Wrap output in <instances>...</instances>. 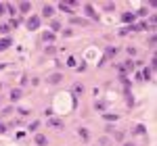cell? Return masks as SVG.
<instances>
[{"label":"cell","mask_w":157,"mask_h":146,"mask_svg":"<svg viewBox=\"0 0 157 146\" xmlns=\"http://www.w3.org/2000/svg\"><path fill=\"white\" fill-rule=\"evenodd\" d=\"M134 19H136V15H134V13H128V10H126V13L121 15V21H124V23H128V25H132V23H134Z\"/></svg>","instance_id":"1"},{"label":"cell","mask_w":157,"mask_h":146,"mask_svg":"<svg viewBox=\"0 0 157 146\" xmlns=\"http://www.w3.org/2000/svg\"><path fill=\"white\" fill-rule=\"evenodd\" d=\"M11 44H13V38H11V36H4V38L0 40V52H2V50H6Z\"/></svg>","instance_id":"2"},{"label":"cell","mask_w":157,"mask_h":146,"mask_svg":"<svg viewBox=\"0 0 157 146\" xmlns=\"http://www.w3.org/2000/svg\"><path fill=\"white\" fill-rule=\"evenodd\" d=\"M38 27H40V17H32V19L27 21V29L34 31V29H38Z\"/></svg>","instance_id":"3"},{"label":"cell","mask_w":157,"mask_h":146,"mask_svg":"<svg viewBox=\"0 0 157 146\" xmlns=\"http://www.w3.org/2000/svg\"><path fill=\"white\" fill-rule=\"evenodd\" d=\"M52 13H55V8H52V6H48V4H44V6H42V17H52Z\"/></svg>","instance_id":"4"},{"label":"cell","mask_w":157,"mask_h":146,"mask_svg":"<svg viewBox=\"0 0 157 146\" xmlns=\"http://www.w3.org/2000/svg\"><path fill=\"white\" fill-rule=\"evenodd\" d=\"M84 10H86V13H88V17H92V19H94V21H96V19H99V15H96V13H94V8H92V6H90V4H84Z\"/></svg>","instance_id":"5"},{"label":"cell","mask_w":157,"mask_h":146,"mask_svg":"<svg viewBox=\"0 0 157 146\" xmlns=\"http://www.w3.org/2000/svg\"><path fill=\"white\" fill-rule=\"evenodd\" d=\"M42 40H44L46 44H50V42H55V34H52V31H44V36H42Z\"/></svg>","instance_id":"6"},{"label":"cell","mask_w":157,"mask_h":146,"mask_svg":"<svg viewBox=\"0 0 157 146\" xmlns=\"http://www.w3.org/2000/svg\"><path fill=\"white\" fill-rule=\"evenodd\" d=\"M30 8H32L30 2H19V10H21V13H30Z\"/></svg>","instance_id":"7"},{"label":"cell","mask_w":157,"mask_h":146,"mask_svg":"<svg viewBox=\"0 0 157 146\" xmlns=\"http://www.w3.org/2000/svg\"><path fill=\"white\" fill-rule=\"evenodd\" d=\"M130 29H134V31H140V29H147V23H132V25H130Z\"/></svg>","instance_id":"8"},{"label":"cell","mask_w":157,"mask_h":146,"mask_svg":"<svg viewBox=\"0 0 157 146\" xmlns=\"http://www.w3.org/2000/svg\"><path fill=\"white\" fill-rule=\"evenodd\" d=\"M46 142H48V140H46V136H42V134L36 136V144H38V146H46Z\"/></svg>","instance_id":"9"},{"label":"cell","mask_w":157,"mask_h":146,"mask_svg":"<svg viewBox=\"0 0 157 146\" xmlns=\"http://www.w3.org/2000/svg\"><path fill=\"white\" fill-rule=\"evenodd\" d=\"M59 8L65 10V13H71V4L69 2H59Z\"/></svg>","instance_id":"10"},{"label":"cell","mask_w":157,"mask_h":146,"mask_svg":"<svg viewBox=\"0 0 157 146\" xmlns=\"http://www.w3.org/2000/svg\"><path fill=\"white\" fill-rule=\"evenodd\" d=\"M48 125H50V127H63V121H61V119H50Z\"/></svg>","instance_id":"11"},{"label":"cell","mask_w":157,"mask_h":146,"mask_svg":"<svg viewBox=\"0 0 157 146\" xmlns=\"http://www.w3.org/2000/svg\"><path fill=\"white\" fill-rule=\"evenodd\" d=\"M78 134H80V136H82V138H84V140H86V142L90 140V134H88V130H84V127H80V130H78Z\"/></svg>","instance_id":"12"},{"label":"cell","mask_w":157,"mask_h":146,"mask_svg":"<svg viewBox=\"0 0 157 146\" xmlns=\"http://www.w3.org/2000/svg\"><path fill=\"white\" fill-rule=\"evenodd\" d=\"M21 96H23V92H21V90H13V92H11V100H19Z\"/></svg>","instance_id":"13"},{"label":"cell","mask_w":157,"mask_h":146,"mask_svg":"<svg viewBox=\"0 0 157 146\" xmlns=\"http://www.w3.org/2000/svg\"><path fill=\"white\" fill-rule=\"evenodd\" d=\"M50 29H52V34H55V31H59V29H63V25H61L59 21H52V23H50Z\"/></svg>","instance_id":"14"},{"label":"cell","mask_w":157,"mask_h":146,"mask_svg":"<svg viewBox=\"0 0 157 146\" xmlns=\"http://www.w3.org/2000/svg\"><path fill=\"white\" fill-rule=\"evenodd\" d=\"M48 82H50V84H57V82H61V73H55V75H50V77H48Z\"/></svg>","instance_id":"15"},{"label":"cell","mask_w":157,"mask_h":146,"mask_svg":"<svg viewBox=\"0 0 157 146\" xmlns=\"http://www.w3.org/2000/svg\"><path fill=\"white\" fill-rule=\"evenodd\" d=\"M11 113H13V106H8V109H2V111H0V117H8Z\"/></svg>","instance_id":"16"},{"label":"cell","mask_w":157,"mask_h":146,"mask_svg":"<svg viewBox=\"0 0 157 146\" xmlns=\"http://www.w3.org/2000/svg\"><path fill=\"white\" fill-rule=\"evenodd\" d=\"M6 13H8V15H11V17H13V15H15V13H17V8H15V6H13V4H6Z\"/></svg>","instance_id":"17"},{"label":"cell","mask_w":157,"mask_h":146,"mask_svg":"<svg viewBox=\"0 0 157 146\" xmlns=\"http://www.w3.org/2000/svg\"><path fill=\"white\" fill-rule=\"evenodd\" d=\"M38 127H40V121H32L30 123V132H36Z\"/></svg>","instance_id":"18"},{"label":"cell","mask_w":157,"mask_h":146,"mask_svg":"<svg viewBox=\"0 0 157 146\" xmlns=\"http://www.w3.org/2000/svg\"><path fill=\"white\" fill-rule=\"evenodd\" d=\"M103 8H105V10H113V8H115V4H113V2H105V4H103Z\"/></svg>","instance_id":"19"},{"label":"cell","mask_w":157,"mask_h":146,"mask_svg":"<svg viewBox=\"0 0 157 146\" xmlns=\"http://www.w3.org/2000/svg\"><path fill=\"white\" fill-rule=\"evenodd\" d=\"M8 29H11V25H8V23H0V31H2V34H6Z\"/></svg>","instance_id":"20"},{"label":"cell","mask_w":157,"mask_h":146,"mask_svg":"<svg viewBox=\"0 0 157 146\" xmlns=\"http://www.w3.org/2000/svg\"><path fill=\"white\" fill-rule=\"evenodd\" d=\"M105 119H107V121H118L119 115H105Z\"/></svg>","instance_id":"21"},{"label":"cell","mask_w":157,"mask_h":146,"mask_svg":"<svg viewBox=\"0 0 157 146\" xmlns=\"http://www.w3.org/2000/svg\"><path fill=\"white\" fill-rule=\"evenodd\" d=\"M71 23H74V25H86V21H84V19H71Z\"/></svg>","instance_id":"22"},{"label":"cell","mask_w":157,"mask_h":146,"mask_svg":"<svg viewBox=\"0 0 157 146\" xmlns=\"http://www.w3.org/2000/svg\"><path fill=\"white\" fill-rule=\"evenodd\" d=\"M101 144H103V146H107V144H111V140H109L107 136H103V138H101Z\"/></svg>","instance_id":"23"},{"label":"cell","mask_w":157,"mask_h":146,"mask_svg":"<svg viewBox=\"0 0 157 146\" xmlns=\"http://www.w3.org/2000/svg\"><path fill=\"white\" fill-rule=\"evenodd\" d=\"M115 52H118V48H113V46H111V48H107V56H113Z\"/></svg>","instance_id":"24"},{"label":"cell","mask_w":157,"mask_h":146,"mask_svg":"<svg viewBox=\"0 0 157 146\" xmlns=\"http://www.w3.org/2000/svg\"><path fill=\"white\" fill-rule=\"evenodd\" d=\"M74 90H76V92H84V86H82V84H76V86H74Z\"/></svg>","instance_id":"25"},{"label":"cell","mask_w":157,"mask_h":146,"mask_svg":"<svg viewBox=\"0 0 157 146\" xmlns=\"http://www.w3.org/2000/svg\"><path fill=\"white\" fill-rule=\"evenodd\" d=\"M94 109H96V111H105V104H103V102H96Z\"/></svg>","instance_id":"26"},{"label":"cell","mask_w":157,"mask_h":146,"mask_svg":"<svg viewBox=\"0 0 157 146\" xmlns=\"http://www.w3.org/2000/svg\"><path fill=\"white\" fill-rule=\"evenodd\" d=\"M134 132H136V134H145V127H143V125H136Z\"/></svg>","instance_id":"27"},{"label":"cell","mask_w":157,"mask_h":146,"mask_svg":"<svg viewBox=\"0 0 157 146\" xmlns=\"http://www.w3.org/2000/svg\"><path fill=\"white\" fill-rule=\"evenodd\" d=\"M67 65H69V67H74V65H76V58H74V56H69V58H67Z\"/></svg>","instance_id":"28"},{"label":"cell","mask_w":157,"mask_h":146,"mask_svg":"<svg viewBox=\"0 0 157 146\" xmlns=\"http://www.w3.org/2000/svg\"><path fill=\"white\" fill-rule=\"evenodd\" d=\"M6 13V4H0V15H4Z\"/></svg>","instance_id":"29"},{"label":"cell","mask_w":157,"mask_h":146,"mask_svg":"<svg viewBox=\"0 0 157 146\" xmlns=\"http://www.w3.org/2000/svg\"><path fill=\"white\" fill-rule=\"evenodd\" d=\"M6 127H8V125H4V123H2V125H0V134H4V132H6Z\"/></svg>","instance_id":"30"},{"label":"cell","mask_w":157,"mask_h":146,"mask_svg":"<svg viewBox=\"0 0 157 146\" xmlns=\"http://www.w3.org/2000/svg\"><path fill=\"white\" fill-rule=\"evenodd\" d=\"M124 146H134V144H124Z\"/></svg>","instance_id":"31"}]
</instances>
